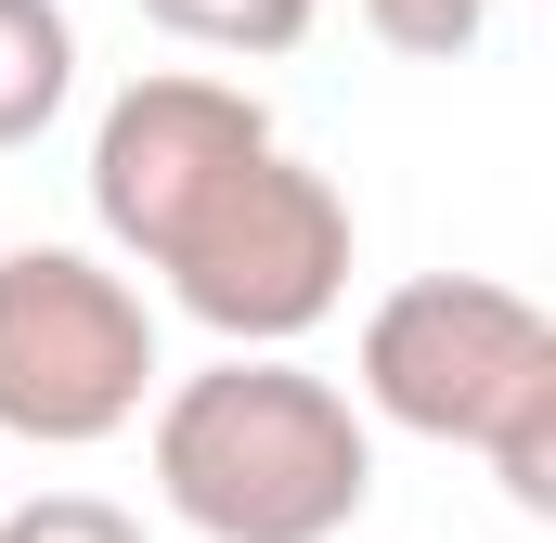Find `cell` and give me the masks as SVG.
<instances>
[{
    "label": "cell",
    "instance_id": "52a82bcc",
    "mask_svg": "<svg viewBox=\"0 0 556 543\" xmlns=\"http://www.w3.org/2000/svg\"><path fill=\"white\" fill-rule=\"evenodd\" d=\"M324 0H142V26H168L181 52H233V65H273L311 39Z\"/></svg>",
    "mask_w": 556,
    "mask_h": 543
},
{
    "label": "cell",
    "instance_id": "7a4b0ae2",
    "mask_svg": "<svg viewBox=\"0 0 556 543\" xmlns=\"http://www.w3.org/2000/svg\"><path fill=\"white\" fill-rule=\"evenodd\" d=\"M350 414L479 453L518 518H556V324L518 285H492V272L389 285L350 350Z\"/></svg>",
    "mask_w": 556,
    "mask_h": 543
},
{
    "label": "cell",
    "instance_id": "ba28073f",
    "mask_svg": "<svg viewBox=\"0 0 556 543\" xmlns=\"http://www.w3.org/2000/svg\"><path fill=\"white\" fill-rule=\"evenodd\" d=\"M389 52H415V65H453V52H479V26H492V0H350Z\"/></svg>",
    "mask_w": 556,
    "mask_h": 543
},
{
    "label": "cell",
    "instance_id": "5b68a950",
    "mask_svg": "<svg viewBox=\"0 0 556 543\" xmlns=\"http://www.w3.org/2000/svg\"><path fill=\"white\" fill-rule=\"evenodd\" d=\"M273 104L247 91V78H207V65H155V78H130L104 117H91V220H104V247L130 272L168 260V233L233 181V168H260L273 155Z\"/></svg>",
    "mask_w": 556,
    "mask_h": 543
},
{
    "label": "cell",
    "instance_id": "277c9868",
    "mask_svg": "<svg viewBox=\"0 0 556 543\" xmlns=\"http://www.w3.org/2000/svg\"><path fill=\"white\" fill-rule=\"evenodd\" d=\"M168 311L181 324H207L220 350H298L311 324H337V298H350V194L311 168V155H260V168H233L181 233H168Z\"/></svg>",
    "mask_w": 556,
    "mask_h": 543
},
{
    "label": "cell",
    "instance_id": "6da1fadb",
    "mask_svg": "<svg viewBox=\"0 0 556 543\" xmlns=\"http://www.w3.org/2000/svg\"><path fill=\"white\" fill-rule=\"evenodd\" d=\"M155 505L194 543H337L376 505V427L298 350H220L142 414Z\"/></svg>",
    "mask_w": 556,
    "mask_h": 543
},
{
    "label": "cell",
    "instance_id": "9c48e42d",
    "mask_svg": "<svg viewBox=\"0 0 556 543\" xmlns=\"http://www.w3.org/2000/svg\"><path fill=\"white\" fill-rule=\"evenodd\" d=\"M0 543H142V518L104 492H39V505H0Z\"/></svg>",
    "mask_w": 556,
    "mask_h": 543
},
{
    "label": "cell",
    "instance_id": "8992f818",
    "mask_svg": "<svg viewBox=\"0 0 556 543\" xmlns=\"http://www.w3.org/2000/svg\"><path fill=\"white\" fill-rule=\"evenodd\" d=\"M65 104H78V13L65 0H0V155H26Z\"/></svg>",
    "mask_w": 556,
    "mask_h": 543
},
{
    "label": "cell",
    "instance_id": "3957f363",
    "mask_svg": "<svg viewBox=\"0 0 556 543\" xmlns=\"http://www.w3.org/2000/svg\"><path fill=\"white\" fill-rule=\"evenodd\" d=\"M168 389L155 298L91 247H0V440L91 453L142 427Z\"/></svg>",
    "mask_w": 556,
    "mask_h": 543
}]
</instances>
